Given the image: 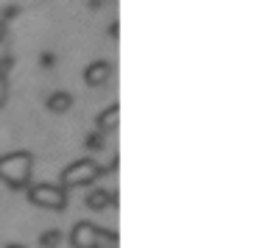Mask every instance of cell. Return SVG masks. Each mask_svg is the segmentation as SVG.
<instances>
[{
    "label": "cell",
    "mask_w": 260,
    "mask_h": 248,
    "mask_svg": "<svg viewBox=\"0 0 260 248\" xmlns=\"http://www.w3.org/2000/svg\"><path fill=\"white\" fill-rule=\"evenodd\" d=\"M31 153L28 151H17L9 156H0V179L12 187H25L31 179Z\"/></svg>",
    "instance_id": "cell-1"
},
{
    "label": "cell",
    "mask_w": 260,
    "mask_h": 248,
    "mask_svg": "<svg viewBox=\"0 0 260 248\" xmlns=\"http://www.w3.org/2000/svg\"><path fill=\"white\" fill-rule=\"evenodd\" d=\"M70 240H73V248H104V245L115 248L118 245V240H115V237H107L95 223H76Z\"/></svg>",
    "instance_id": "cell-2"
},
{
    "label": "cell",
    "mask_w": 260,
    "mask_h": 248,
    "mask_svg": "<svg viewBox=\"0 0 260 248\" xmlns=\"http://www.w3.org/2000/svg\"><path fill=\"white\" fill-rule=\"evenodd\" d=\"M98 173H101V168H98L92 159H79V162H73V164H70V168L62 173V187L90 184V181H95Z\"/></svg>",
    "instance_id": "cell-3"
},
{
    "label": "cell",
    "mask_w": 260,
    "mask_h": 248,
    "mask_svg": "<svg viewBox=\"0 0 260 248\" xmlns=\"http://www.w3.org/2000/svg\"><path fill=\"white\" fill-rule=\"evenodd\" d=\"M31 201L40 203L45 209H62L68 203V195H64V187H53V184H37L31 187Z\"/></svg>",
    "instance_id": "cell-4"
},
{
    "label": "cell",
    "mask_w": 260,
    "mask_h": 248,
    "mask_svg": "<svg viewBox=\"0 0 260 248\" xmlns=\"http://www.w3.org/2000/svg\"><path fill=\"white\" fill-rule=\"evenodd\" d=\"M109 75H112V67H109V62H92L90 67L84 70V81L90 87H101L109 81Z\"/></svg>",
    "instance_id": "cell-5"
},
{
    "label": "cell",
    "mask_w": 260,
    "mask_h": 248,
    "mask_svg": "<svg viewBox=\"0 0 260 248\" xmlns=\"http://www.w3.org/2000/svg\"><path fill=\"white\" fill-rule=\"evenodd\" d=\"M70 106H73V98H70V92H53V95L48 98V109H51L53 114H64Z\"/></svg>",
    "instance_id": "cell-6"
},
{
    "label": "cell",
    "mask_w": 260,
    "mask_h": 248,
    "mask_svg": "<svg viewBox=\"0 0 260 248\" xmlns=\"http://www.w3.org/2000/svg\"><path fill=\"white\" fill-rule=\"evenodd\" d=\"M118 123H120V109L118 106H109L107 112L98 114V129H104V131H115Z\"/></svg>",
    "instance_id": "cell-7"
},
{
    "label": "cell",
    "mask_w": 260,
    "mask_h": 248,
    "mask_svg": "<svg viewBox=\"0 0 260 248\" xmlns=\"http://www.w3.org/2000/svg\"><path fill=\"white\" fill-rule=\"evenodd\" d=\"M109 203H112V192H104V190L92 192V195L87 198V206H90V209H95V212H101V209H107Z\"/></svg>",
    "instance_id": "cell-8"
},
{
    "label": "cell",
    "mask_w": 260,
    "mask_h": 248,
    "mask_svg": "<svg viewBox=\"0 0 260 248\" xmlns=\"http://www.w3.org/2000/svg\"><path fill=\"white\" fill-rule=\"evenodd\" d=\"M6 67H9V62H0V106L6 101Z\"/></svg>",
    "instance_id": "cell-9"
},
{
    "label": "cell",
    "mask_w": 260,
    "mask_h": 248,
    "mask_svg": "<svg viewBox=\"0 0 260 248\" xmlns=\"http://www.w3.org/2000/svg\"><path fill=\"white\" fill-rule=\"evenodd\" d=\"M59 240H62V234H59V231H51V234L42 237V245H45V248H53Z\"/></svg>",
    "instance_id": "cell-10"
},
{
    "label": "cell",
    "mask_w": 260,
    "mask_h": 248,
    "mask_svg": "<svg viewBox=\"0 0 260 248\" xmlns=\"http://www.w3.org/2000/svg\"><path fill=\"white\" fill-rule=\"evenodd\" d=\"M6 39V23H0V42Z\"/></svg>",
    "instance_id": "cell-11"
},
{
    "label": "cell",
    "mask_w": 260,
    "mask_h": 248,
    "mask_svg": "<svg viewBox=\"0 0 260 248\" xmlns=\"http://www.w3.org/2000/svg\"><path fill=\"white\" fill-rule=\"evenodd\" d=\"M9 248H25V245H9Z\"/></svg>",
    "instance_id": "cell-12"
}]
</instances>
